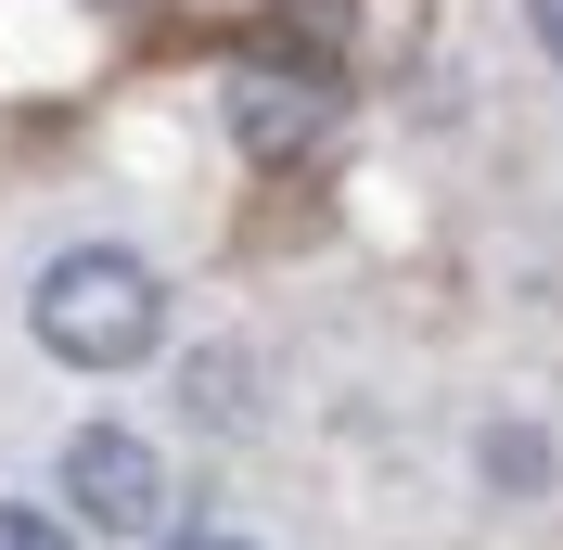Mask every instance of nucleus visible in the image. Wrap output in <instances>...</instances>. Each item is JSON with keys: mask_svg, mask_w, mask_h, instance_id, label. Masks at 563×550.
I'll use <instances>...</instances> for the list:
<instances>
[{"mask_svg": "<svg viewBox=\"0 0 563 550\" xmlns=\"http://www.w3.org/2000/svg\"><path fill=\"white\" fill-rule=\"evenodd\" d=\"M154 550H256V538H154Z\"/></svg>", "mask_w": 563, "mask_h": 550, "instance_id": "obj_5", "label": "nucleus"}, {"mask_svg": "<svg viewBox=\"0 0 563 550\" xmlns=\"http://www.w3.org/2000/svg\"><path fill=\"white\" fill-rule=\"evenodd\" d=\"M38 345L52 359H77V372H129V359H154V333H167V295H154V270L141 256H115V243H77V256H52L26 295Z\"/></svg>", "mask_w": 563, "mask_h": 550, "instance_id": "obj_1", "label": "nucleus"}, {"mask_svg": "<svg viewBox=\"0 0 563 550\" xmlns=\"http://www.w3.org/2000/svg\"><path fill=\"white\" fill-rule=\"evenodd\" d=\"M231 116H244V141H269V154H295V141L320 129V90H295V77H231Z\"/></svg>", "mask_w": 563, "mask_h": 550, "instance_id": "obj_3", "label": "nucleus"}, {"mask_svg": "<svg viewBox=\"0 0 563 550\" xmlns=\"http://www.w3.org/2000/svg\"><path fill=\"white\" fill-rule=\"evenodd\" d=\"M65 499L103 525V538H154V525H167L154 436H129V422H77V448H65Z\"/></svg>", "mask_w": 563, "mask_h": 550, "instance_id": "obj_2", "label": "nucleus"}, {"mask_svg": "<svg viewBox=\"0 0 563 550\" xmlns=\"http://www.w3.org/2000/svg\"><path fill=\"white\" fill-rule=\"evenodd\" d=\"M0 550H65V538H52V513H13L0 499Z\"/></svg>", "mask_w": 563, "mask_h": 550, "instance_id": "obj_4", "label": "nucleus"}, {"mask_svg": "<svg viewBox=\"0 0 563 550\" xmlns=\"http://www.w3.org/2000/svg\"><path fill=\"white\" fill-rule=\"evenodd\" d=\"M538 38H551V52H563V0H538Z\"/></svg>", "mask_w": 563, "mask_h": 550, "instance_id": "obj_6", "label": "nucleus"}]
</instances>
